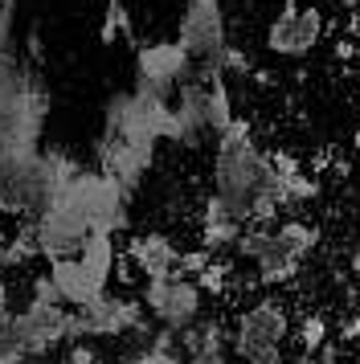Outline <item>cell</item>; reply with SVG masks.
Segmentation results:
<instances>
[{
  "label": "cell",
  "mask_w": 360,
  "mask_h": 364,
  "mask_svg": "<svg viewBox=\"0 0 360 364\" xmlns=\"http://www.w3.org/2000/svg\"><path fill=\"white\" fill-rule=\"evenodd\" d=\"M176 41L196 62V74H226L238 58L226 0H184L176 17Z\"/></svg>",
  "instance_id": "1"
},
{
  "label": "cell",
  "mask_w": 360,
  "mask_h": 364,
  "mask_svg": "<svg viewBox=\"0 0 360 364\" xmlns=\"http://www.w3.org/2000/svg\"><path fill=\"white\" fill-rule=\"evenodd\" d=\"M291 331L287 303L275 295L254 299L238 311V323L229 331V348L245 364H282V340Z\"/></svg>",
  "instance_id": "2"
},
{
  "label": "cell",
  "mask_w": 360,
  "mask_h": 364,
  "mask_svg": "<svg viewBox=\"0 0 360 364\" xmlns=\"http://www.w3.org/2000/svg\"><path fill=\"white\" fill-rule=\"evenodd\" d=\"M196 74V62L184 53L176 37L172 41H147L135 50V74H131V86L147 95V99L168 102L180 86Z\"/></svg>",
  "instance_id": "3"
},
{
  "label": "cell",
  "mask_w": 360,
  "mask_h": 364,
  "mask_svg": "<svg viewBox=\"0 0 360 364\" xmlns=\"http://www.w3.org/2000/svg\"><path fill=\"white\" fill-rule=\"evenodd\" d=\"M144 311L160 323V328H172V331H184L189 323L201 319L205 311V291H201V282L193 274H164V279H144Z\"/></svg>",
  "instance_id": "4"
},
{
  "label": "cell",
  "mask_w": 360,
  "mask_h": 364,
  "mask_svg": "<svg viewBox=\"0 0 360 364\" xmlns=\"http://www.w3.org/2000/svg\"><path fill=\"white\" fill-rule=\"evenodd\" d=\"M319 41H324V17L315 4H287L266 29V50L287 62L307 58Z\"/></svg>",
  "instance_id": "5"
},
{
  "label": "cell",
  "mask_w": 360,
  "mask_h": 364,
  "mask_svg": "<svg viewBox=\"0 0 360 364\" xmlns=\"http://www.w3.org/2000/svg\"><path fill=\"white\" fill-rule=\"evenodd\" d=\"M65 315H70L65 303H46L33 295L21 311H13V331L25 348V360L49 356L58 344H65Z\"/></svg>",
  "instance_id": "6"
},
{
  "label": "cell",
  "mask_w": 360,
  "mask_h": 364,
  "mask_svg": "<svg viewBox=\"0 0 360 364\" xmlns=\"http://www.w3.org/2000/svg\"><path fill=\"white\" fill-rule=\"evenodd\" d=\"M127 262L144 274V279H164L180 270V250L168 233H139L127 246Z\"/></svg>",
  "instance_id": "7"
},
{
  "label": "cell",
  "mask_w": 360,
  "mask_h": 364,
  "mask_svg": "<svg viewBox=\"0 0 360 364\" xmlns=\"http://www.w3.org/2000/svg\"><path fill=\"white\" fill-rule=\"evenodd\" d=\"M49 279L58 282V295H62L65 307H82V303L98 299L102 291H111V287H102L78 258H58V262H49Z\"/></svg>",
  "instance_id": "8"
},
{
  "label": "cell",
  "mask_w": 360,
  "mask_h": 364,
  "mask_svg": "<svg viewBox=\"0 0 360 364\" xmlns=\"http://www.w3.org/2000/svg\"><path fill=\"white\" fill-rule=\"evenodd\" d=\"M242 230H245L242 221L209 193L205 205H201V246L209 250V254H226V250H233V242L242 237Z\"/></svg>",
  "instance_id": "9"
},
{
  "label": "cell",
  "mask_w": 360,
  "mask_h": 364,
  "mask_svg": "<svg viewBox=\"0 0 360 364\" xmlns=\"http://www.w3.org/2000/svg\"><path fill=\"white\" fill-rule=\"evenodd\" d=\"M180 336V352L184 356H193V352H226L229 348V328L221 323V319H196V323H189L184 331H176Z\"/></svg>",
  "instance_id": "10"
},
{
  "label": "cell",
  "mask_w": 360,
  "mask_h": 364,
  "mask_svg": "<svg viewBox=\"0 0 360 364\" xmlns=\"http://www.w3.org/2000/svg\"><path fill=\"white\" fill-rule=\"evenodd\" d=\"M16 58V0H0V74L13 66Z\"/></svg>",
  "instance_id": "11"
},
{
  "label": "cell",
  "mask_w": 360,
  "mask_h": 364,
  "mask_svg": "<svg viewBox=\"0 0 360 364\" xmlns=\"http://www.w3.org/2000/svg\"><path fill=\"white\" fill-rule=\"evenodd\" d=\"M327 340H332V328H327V319L319 311H311V315L299 319V348H303L307 356H315Z\"/></svg>",
  "instance_id": "12"
},
{
  "label": "cell",
  "mask_w": 360,
  "mask_h": 364,
  "mask_svg": "<svg viewBox=\"0 0 360 364\" xmlns=\"http://www.w3.org/2000/svg\"><path fill=\"white\" fill-rule=\"evenodd\" d=\"M0 364H25V348L13 331V315L0 319Z\"/></svg>",
  "instance_id": "13"
},
{
  "label": "cell",
  "mask_w": 360,
  "mask_h": 364,
  "mask_svg": "<svg viewBox=\"0 0 360 364\" xmlns=\"http://www.w3.org/2000/svg\"><path fill=\"white\" fill-rule=\"evenodd\" d=\"M127 364H184L180 348H156V344H144L139 352H131Z\"/></svg>",
  "instance_id": "14"
},
{
  "label": "cell",
  "mask_w": 360,
  "mask_h": 364,
  "mask_svg": "<svg viewBox=\"0 0 360 364\" xmlns=\"http://www.w3.org/2000/svg\"><path fill=\"white\" fill-rule=\"evenodd\" d=\"M131 21H127V9H123V0H107V21H102V37L111 41V37L127 33Z\"/></svg>",
  "instance_id": "15"
},
{
  "label": "cell",
  "mask_w": 360,
  "mask_h": 364,
  "mask_svg": "<svg viewBox=\"0 0 360 364\" xmlns=\"http://www.w3.org/2000/svg\"><path fill=\"white\" fill-rule=\"evenodd\" d=\"M65 360L70 364H102V356H98V348L90 340H74L70 352H65Z\"/></svg>",
  "instance_id": "16"
},
{
  "label": "cell",
  "mask_w": 360,
  "mask_h": 364,
  "mask_svg": "<svg viewBox=\"0 0 360 364\" xmlns=\"http://www.w3.org/2000/svg\"><path fill=\"white\" fill-rule=\"evenodd\" d=\"M340 340L344 344H360V315H348L340 323Z\"/></svg>",
  "instance_id": "17"
},
{
  "label": "cell",
  "mask_w": 360,
  "mask_h": 364,
  "mask_svg": "<svg viewBox=\"0 0 360 364\" xmlns=\"http://www.w3.org/2000/svg\"><path fill=\"white\" fill-rule=\"evenodd\" d=\"M184 364H229L226 352H193V356H184Z\"/></svg>",
  "instance_id": "18"
},
{
  "label": "cell",
  "mask_w": 360,
  "mask_h": 364,
  "mask_svg": "<svg viewBox=\"0 0 360 364\" xmlns=\"http://www.w3.org/2000/svg\"><path fill=\"white\" fill-rule=\"evenodd\" d=\"M4 315H13L9 311V279H4V270H0V319Z\"/></svg>",
  "instance_id": "19"
},
{
  "label": "cell",
  "mask_w": 360,
  "mask_h": 364,
  "mask_svg": "<svg viewBox=\"0 0 360 364\" xmlns=\"http://www.w3.org/2000/svg\"><path fill=\"white\" fill-rule=\"evenodd\" d=\"M352 274H356V279H360V250H356V254H352Z\"/></svg>",
  "instance_id": "20"
},
{
  "label": "cell",
  "mask_w": 360,
  "mask_h": 364,
  "mask_svg": "<svg viewBox=\"0 0 360 364\" xmlns=\"http://www.w3.org/2000/svg\"><path fill=\"white\" fill-rule=\"evenodd\" d=\"M356 148H360V132H356Z\"/></svg>",
  "instance_id": "21"
}]
</instances>
